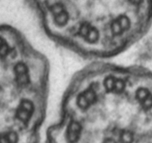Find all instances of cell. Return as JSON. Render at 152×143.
I'll use <instances>...</instances> for the list:
<instances>
[{
	"instance_id": "cell-1",
	"label": "cell",
	"mask_w": 152,
	"mask_h": 143,
	"mask_svg": "<svg viewBox=\"0 0 152 143\" xmlns=\"http://www.w3.org/2000/svg\"><path fill=\"white\" fill-rule=\"evenodd\" d=\"M34 112V105L28 100L22 101L17 110V117L23 123H28Z\"/></svg>"
},
{
	"instance_id": "cell-2",
	"label": "cell",
	"mask_w": 152,
	"mask_h": 143,
	"mask_svg": "<svg viewBox=\"0 0 152 143\" xmlns=\"http://www.w3.org/2000/svg\"><path fill=\"white\" fill-rule=\"evenodd\" d=\"M51 11L53 14L54 20L56 25L59 26H64L66 24L69 20V16L66 11L61 4L58 2L52 4L51 6Z\"/></svg>"
},
{
	"instance_id": "cell-3",
	"label": "cell",
	"mask_w": 152,
	"mask_h": 143,
	"mask_svg": "<svg viewBox=\"0 0 152 143\" xmlns=\"http://www.w3.org/2000/svg\"><path fill=\"white\" fill-rule=\"evenodd\" d=\"M81 37L89 43H94L99 40V32L89 23H83L79 29Z\"/></svg>"
},
{
	"instance_id": "cell-4",
	"label": "cell",
	"mask_w": 152,
	"mask_h": 143,
	"mask_svg": "<svg viewBox=\"0 0 152 143\" xmlns=\"http://www.w3.org/2000/svg\"><path fill=\"white\" fill-rule=\"evenodd\" d=\"M96 101V93L93 89L89 88L78 96L77 104L81 109H87Z\"/></svg>"
},
{
	"instance_id": "cell-5",
	"label": "cell",
	"mask_w": 152,
	"mask_h": 143,
	"mask_svg": "<svg viewBox=\"0 0 152 143\" xmlns=\"http://www.w3.org/2000/svg\"><path fill=\"white\" fill-rule=\"evenodd\" d=\"M131 26L129 19L125 16H119L111 24V31L114 35H120L126 31Z\"/></svg>"
},
{
	"instance_id": "cell-6",
	"label": "cell",
	"mask_w": 152,
	"mask_h": 143,
	"mask_svg": "<svg viewBox=\"0 0 152 143\" xmlns=\"http://www.w3.org/2000/svg\"><path fill=\"white\" fill-rule=\"evenodd\" d=\"M16 81L19 85L26 86L30 81L29 73L27 66L23 63H19L14 68Z\"/></svg>"
},
{
	"instance_id": "cell-7",
	"label": "cell",
	"mask_w": 152,
	"mask_h": 143,
	"mask_svg": "<svg viewBox=\"0 0 152 143\" xmlns=\"http://www.w3.org/2000/svg\"><path fill=\"white\" fill-rule=\"evenodd\" d=\"M104 87L108 92L114 93H121L125 90V82L122 79L110 76L105 79Z\"/></svg>"
},
{
	"instance_id": "cell-8",
	"label": "cell",
	"mask_w": 152,
	"mask_h": 143,
	"mask_svg": "<svg viewBox=\"0 0 152 143\" xmlns=\"http://www.w3.org/2000/svg\"><path fill=\"white\" fill-rule=\"evenodd\" d=\"M136 98L143 108L148 110L152 107V94L148 89L140 88L136 93Z\"/></svg>"
},
{
	"instance_id": "cell-9",
	"label": "cell",
	"mask_w": 152,
	"mask_h": 143,
	"mask_svg": "<svg viewBox=\"0 0 152 143\" xmlns=\"http://www.w3.org/2000/svg\"><path fill=\"white\" fill-rule=\"evenodd\" d=\"M81 133V127L78 122L72 121L66 130V139L69 143H75L79 139Z\"/></svg>"
},
{
	"instance_id": "cell-10",
	"label": "cell",
	"mask_w": 152,
	"mask_h": 143,
	"mask_svg": "<svg viewBox=\"0 0 152 143\" xmlns=\"http://www.w3.org/2000/svg\"><path fill=\"white\" fill-rule=\"evenodd\" d=\"M18 140V136L15 132L4 133L0 135V143H17Z\"/></svg>"
},
{
	"instance_id": "cell-11",
	"label": "cell",
	"mask_w": 152,
	"mask_h": 143,
	"mask_svg": "<svg viewBox=\"0 0 152 143\" xmlns=\"http://www.w3.org/2000/svg\"><path fill=\"white\" fill-rule=\"evenodd\" d=\"M120 139L122 143H132L134 139V136L132 133L128 131H125L122 133L120 136Z\"/></svg>"
},
{
	"instance_id": "cell-12",
	"label": "cell",
	"mask_w": 152,
	"mask_h": 143,
	"mask_svg": "<svg viewBox=\"0 0 152 143\" xmlns=\"http://www.w3.org/2000/svg\"><path fill=\"white\" fill-rule=\"evenodd\" d=\"M9 52L8 43L4 39L0 37V57H5Z\"/></svg>"
},
{
	"instance_id": "cell-13",
	"label": "cell",
	"mask_w": 152,
	"mask_h": 143,
	"mask_svg": "<svg viewBox=\"0 0 152 143\" xmlns=\"http://www.w3.org/2000/svg\"><path fill=\"white\" fill-rule=\"evenodd\" d=\"M104 143H116V142L114 141L113 139H106V141L104 142Z\"/></svg>"
}]
</instances>
